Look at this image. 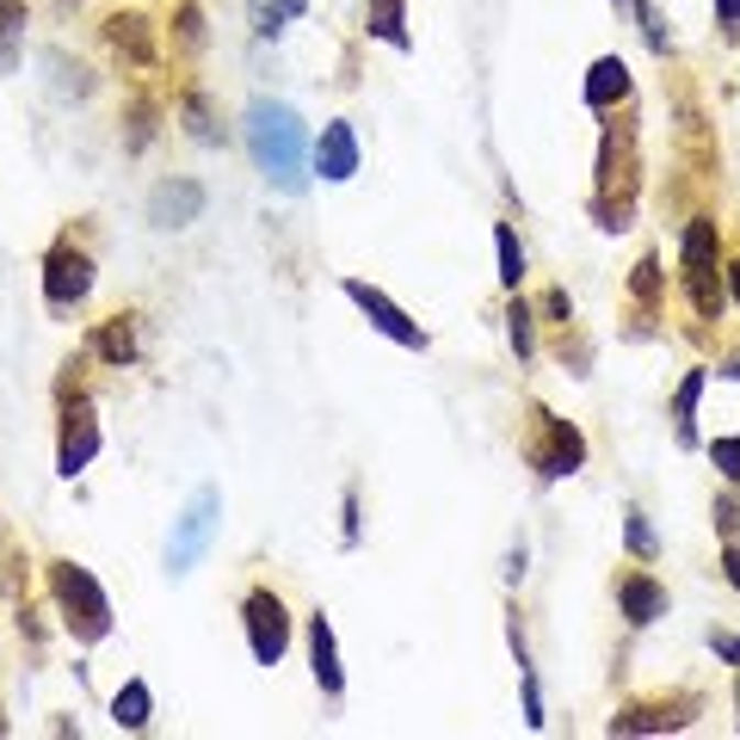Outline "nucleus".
I'll list each match as a JSON object with an SVG mask.
<instances>
[{
    "label": "nucleus",
    "mask_w": 740,
    "mask_h": 740,
    "mask_svg": "<svg viewBox=\"0 0 740 740\" xmlns=\"http://www.w3.org/2000/svg\"><path fill=\"white\" fill-rule=\"evenodd\" d=\"M247 148L272 186L297 191L302 186V118L278 99H253L247 106Z\"/></svg>",
    "instance_id": "1"
},
{
    "label": "nucleus",
    "mask_w": 740,
    "mask_h": 740,
    "mask_svg": "<svg viewBox=\"0 0 740 740\" xmlns=\"http://www.w3.org/2000/svg\"><path fill=\"white\" fill-rule=\"evenodd\" d=\"M49 586H56V605L68 611V630H75L80 642H99V636L111 630V605H106V593H99V581L87 567L56 562L49 567Z\"/></svg>",
    "instance_id": "2"
},
{
    "label": "nucleus",
    "mask_w": 740,
    "mask_h": 740,
    "mask_svg": "<svg viewBox=\"0 0 740 740\" xmlns=\"http://www.w3.org/2000/svg\"><path fill=\"white\" fill-rule=\"evenodd\" d=\"M716 247H722V241H716V222L697 217L692 229H685V284H692V302L704 309V316L722 309V290L709 284L716 278Z\"/></svg>",
    "instance_id": "3"
},
{
    "label": "nucleus",
    "mask_w": 740,
    "mask_h": 740,
    "mask_svg": "<svg viewBox=\"0 0 740 740\" xmlns=\"http://www.w3.org/2000/svg\"><path fill=\"white\" fill-rule=\"evenodd\" d=\"M247 642L259 666H278L284 648H290V617H284L278 593H253L247 599Z\"/></svg>",
    "instance_id": "4"
},
{
    "label": "nucleus",
    "mask_w": 740,
    "mask_h": 740,
    "mask_svg": "<svg viewBox=\"0 0 740 740\" xmlns=\"http://www.w3.org/2000/svg\"><path fill=\"white\" fill-rule=\"evenodd\" d=\"M217 512H222V500H217V488H205L198 500L186 506V519L174 524V550H167V562H174V574H186L198 555H205V543L217 537Z\"/></svg>",
    "instance_id": "5"
},
{
    "label": "nucleus",
    "mask_w": 740,
    "mask_h": 740,
    "mask_svg": "<svg viewBox=\"0 0 740 740\" xmlns=\"http://www.w3.org/2000/svg\"><path fill=\"white\" fill-rule=\"evenodd\" d=\"M93 290V259L75 247H56L49 253V266H44V297L56 302V309H75L80 297Z\"/></svg>",
    "instance_id": "6"
},
{
    "label": "nucleus",
    "mask_w": 740,
    "mask_h": 740,
    "mask_svg": "<svg viewBox=\"0 0 740 740\" xmlns=\"http://www.w3.org/2000/svg\"><path fill=\"white\" fill-rule=\"evenodd\" d=\"M346 297L358 302V309H364V316H371V321H377V328L389 333V340H401V346H426V333L413 328V321L401 316V309H395L389 297H383L377 284H364V278H346Z\"/></svg>",
    "instance_id": "7"
},
{
    "label": "nucleus",
    "mask_w": 740,
    "mask_h": 740,
    "mask_svg": "<svg viewBox=\"0 0 740 740\" xmlns=\"http://www.w3.org/2000/svg\"><path fill=\"white\" fill-rule=\"evenodd\" d=\"M198 210H205V186H198V179L155 186V198H148V217H155L161 229H186V222H198Z\"/></svg>",
    "instance_id": "8"
},
{
    "label": "nucleus",
    "mask_w": 740,
    "mask_h": 740,
    "mask_svg": "<svg viewBox=\"0 0 740 740\" xmlns=\"http://www.w3.org/2000/svg\"><path fill=\"white\" fill-rule=\"evenodd\" d=\"M316 174L321 179H352V174H358V136H352V124H328V130H321Z\"/></svg>",
    "instance_id": "9"
},
{
    "label": "nucleus",
    "mask_w": 740,
    "mask_h": 740,
    "mask_svg": "<svg viewBox=\"0 0 740 740\" xmlns=\"http://www.w3.org/2000/svg\"><path fill=\"white\" fill-rule=\"evenodd\" d=\"M543 426H550V451L537 457V470H543V475H574L586 463V439L567 420H543Z\"/></svg>",
    "instance_id": "10"
},
{
    "label": "nucleus",
    "mask_w": 740,
    "mask_h": 740,
    "mask_svg": "<svg viewBox=\"0 0 740 740\" xmlns=\"http://www.w3.org/2000/svg\"><path fill=\"white\" fill-rule=\"evenodd\" d=\"M93 451H99V426H93V408H80V413H68V432H63V475H75V470H87L93 463Z\"/></svg>",
    "instance_id": "11"
},
{
    "label": "nucleus",
    "mask_w": 740,
    "mask_h": 740,
    "mask_svg": "<svg viewBox=\"0 0 740 740\" xmlns=\"http://www.w3.org/2000/svg\"><path fill=\"white\" fill-rule=\"evenodd\" d=\"M617 599H623V617H630L636 630H642V623H654V617L666 611V593L648 581V574H630V581L617 586Z\"/></svg>",
    "instance_id": "12"
},
{
    "label": "nucleus",
    "mask_w": 740,
    "mask_h": 740,
    "mask_svg": "<svg viewBox=\"0 0 740 740\" xmlns=\"http://www.w3.org/2000/svg\"><path fill=\"white\" fill-rule=\"evenodd\" d=\"M309 661H316L321 692H328V697H340L346 673H340V654H333V630H328V617H316V623H309Z\"/></svg>",
    "instance_id": "13"
},
{
    "label": "nucleus",
    "mask_w": 740,
    "mask_h": 740,
    "mask_svg": "<svg viewBox=\"0 0 740 740\" xmlns=\"http://www.w3.org/2000/svg\"><path fill=\"white\" fill-rule=\"evenodd\" d=\"M630 93V68L617 63V56H605V63H593V75H586V106H611V99Z\"/></svg>",
    "instance_id": "14"
},
{
    "label": "nucleus",
    "mask_w": 740,
    "mask_h": 740,
    "mask_svg": "<svg viewBox=\"0 0 740 740\" xmlns=\"http://www.w3.org/2000/svg\"><path fill=\"white\" fill-rule=\"evenodd\" d=\"M148 709H155V697H148V685H142V678H130L124 692L111 697V716H118V728H142V722H148Z\"/></svg>",
    "instance_id": "15"
},
{
    "label": "nucleus",
    "mask_w": 740,
    "mask_h": 740,
    "mask_svg": "<svg viewBox=\"0 0 740 740\" xmlns=\"http://www.w3.org/2000/svg\"><path fill=\"white\" fill-rule=\"evenodd\" d=\"M247 13H253V32L259 37H278L284 19H302V0H253Z\"/></svg>",
    "instance_id": "16"
},
{
    "label": "nucleus",
    "mask_w": 740,
    "mask_h": 740,
    "mask_svg": "<svg viewBox=\"0 0 740 740\" xmlns=\"http://www.w3.org/2000/svg\"><path fill=\"white\" fill-rule=\"evenodd\" d=\"M371 37L408 49V25H401V0H371Z\"/></svg>",
    "instance_id": "17"
},
{
    "label": "nucleus",
    "mask_w": 740,
    "mask_h": 740,
    "mask_svg": "<svg viewBox=\"0 0 740 740\" xmlns=\"http://www.w3.org/2000/svg\"><path fill=\"white\" fill-rule=\"evenodd\" d=\"M685 716L678 709H630V716H617L611 735H661V728H678Z\"/></svg>",
    "instance_id": "18"
},
{
    "label": "nucleus",
    "mask_w": 740,
    "mask_h": 740,
    "mask_svg": "<svg viewBox=\"0 0 740 740\" xmlns=\"http://www.w3.org/2000/svg\"><path fill=\"white\" fill-rule=\"evenodd\" d=\"M106 37H111V44H118V49H130L136 63H148V25H142L136 13H118V19H111V25H106Z\"/></svg>",
    "instance_id": "19"
},
{
    "label": "nucleus",
    "mask_w": 740,
    "mask_h": 740,
    "mask_svg": "<svg viewBox=\"0 0 740 740\" xmlns=\"http://www.w3.org/2000/svg\"><path fill=\"white\" fill-rule=\"evenodd\" d=\"M99 358H111V364L136 358V333H130V321H106V333H99Z\"/></svg>",
    "instance_id": "20"
},
{
    "label": "nucleus",
    "mask_w": 740,
    "mask_h": 740,
    "mask_svg": "<svg viewBox=\"0 0 740 740\" xmlns=\"http://www.w3.org/2000/svg\"><path fill=\"white\" fill-rule=\"evenodd\" d=\"M697 395H704V371H692V377L678 383V401H673V413H678V432L692 439V413H697Z\"/></svg>",
    "instance_id": "21"
},
{
    "label": "nucleus",
    "mask_w": 740,
    "mask_h": 740,
    "mask_svg": "<svg viewBox=\"0 0 740 740\" xmlns=\"http://www.w3.org/2000/svg\"><path fill=\"white\" fill-rule=\"evenodd\" d=\"M500 278L512 284V290H519V278H524V253H519V235H512V229H500Z\"/></svg>",
    "instance_id": "22"
},
{
    "label": "nucleus",
    "mask_w": 740,
    "mask_h": 740,
    "mask_svg": "<svg viewBox=\"0 0 740 740\" xmlns=\"http://www.w3.org/2000/svg\"><path fill=\"white\" fill-rule=\"evenodd\" d=\"M506 333H512L519 358H531V309H524V302H512V309H506Z\"/></svg>",
    "instance_id": "23"
},
{
    "label": "nucleus",
    "mask_w": 740,
    "mask_h": 740,
    "mask_svg": "<svg viewBox=\"0 0 740 740\" xmlns=\"http://www.w3.org/2000/svg\"><path fill=\"white\" fill-rule=\"evenodd\" d=\"M709 457L722 463L728 482H740V439H716V444H709Z\"/></svg>",
    "instance_id": "24"
},
{
    "label": "nucleus",
    "mask_w": 740,
    "mask_h": 740,
    "mask_svg": "<svg viewBox=\"0 0 740 740\" xmlns=\"http://www.w3.org/2000/svg\"><path fill=\"white\" fill-rule=\"evenodd\" d=\"M630 284H636V297H642V302H654V297H661V266H654V259H642Z\"/></svg>",
    "instance_id": "25"
},
{
    "label": "nucleus",
    "mask_w": 740,
    "mask_h": 740,
    "mask_svg": "<svg viewBox=\"0 0 740 740\" xmlns=\"http://www.w3.org/2000/svg\"><path fill=\"white\" fill-rule=\"evenodd\" d=\"M186 118H191V136H198V142H217V124L205 118V106H198V99H186Z\"/></svg>",
    "instance_id": "26"
},
{
    "label": "nucleus",
    "mask_w": 740,
    "mask_h": 740,
    "mask_svg": "<svg viewBox=\"0 0 740 740\" xmlns=\"http://www.w3.org/2000/svg\"><path fill=\"white\" fill-rule=\"evenodd\" d=\"M179 37H186V44H198V37H205V25H198V7H179Z\"/></svg>",
    "instance_id": "27"
},
{
    "label": "nucleus",
    "mask_w": 740,
    "mask_h": 740,
    "mask_svg": "<svg viewBox=\"0 0 740 740\" xmlns=\"http://www.w3.org/2000/svg\"><path fill=\"white\" fill-rule=\"evenodd\" d=\"M716 524L735 537V531H740V500H722V506H716Z\"/></svg>",
    "instance_id": "28"
},
{
    "label": "nucleus",
    "mask_w": 740,
    "mask_h": 740,
    "mask_svg": "<svg viewBox=\"0 0 740 740\" xmlns=\"http://www.w3.org/2000/svg\"><path fill=\"white\" fill-rule=\"evenodd\" d=\"M630 550H636V555H654V537H648L642 519H630Z\"/></svg>",
    "instance_id": "29"
},
{
    "label": "nucleus",
    "mask_w": 740,
    "mask_h": 740,
    "mask_svg": "<svg viewBox=\"0 0 740 740\" xmlns=\"http://www.w3.org/2000/svg\"><path fill=\"white\" fill-rule=\"evenodd\" d=\"M0 25H13L19 32V25H25V7H19V0H0Z\"/></svg>",
    "instance_id": "30"
},
{
    "label": "nucleus",
    "mask_w": 740,
    "mask_h": 740,
    "mask_svg": "<svg viewBox=\"0 0 740 740\" xmlns=\"http://www.w3.org/2000/svg\"><path fill=\"white\" fill-rule=\"evenodd\" d=\"M716 654H722V661H735V666H740V636H716Z\"/></svg>",
    "instance_id": "31"
},
{
    "label": "nucleus",
    "mask_w": 740,
    "mask_h": 740,
    "mask_svg": "<svg viewBox=\"0 0 740 740\" xmlns=\"http://www.w3.org/2000/svg\"><path fill=\"white\" fill-rule=\"evenodd\" d=\"M722 574H728V586H740V550L722 555Z\"/></svg>",
    "instance_id": "32"
},
{
    "label": "nucleus",
    "mask_w": 740,
    "mask_h": 740,
    "mask_svg": "<svg viewBox=\"0 0 740 740\" xmlns=\"http://www.w3.org/2000/svg\"><path fill=\"white\" fill-rule=\"evenodd\" d=\"M716 13H722L728 25H740V0H716Z\"/></svg>",
    "instance_id": "33"
},
{
    "label": "nucleus",
    "mask_w": 740,
    "mask_h": 740,
    "mask_svg": "<svg viewBox=\"0 0 740 740\" xmlns=\"http://www.w3.org/2000/svg\"><path fill=\"white\" fill-rule=\"evenodd\" d=\"M728 278H735V302H740V266H728Z\"/></svg>",
    "instance_id": "34"
},
{
    "label": "nucleus",
    "mask_w": 740,
    "mask_h": 740,
    "mask_svg": "<svg viewBox=\"0 0 740 740\" xmlns=\"http://www.w3.org/2000/svg\"><path fill=\"white\" fill-rule=\"evenodd\" d=\"M0 735H7V728H0Z\"/></svg>",
    "instance_id": "35"
}]
</instances>
